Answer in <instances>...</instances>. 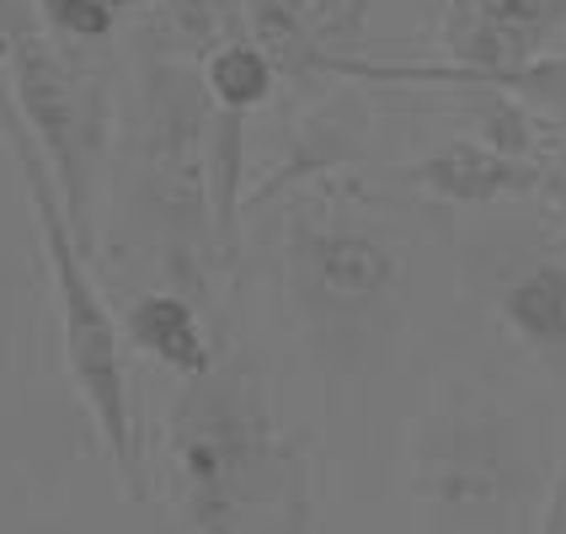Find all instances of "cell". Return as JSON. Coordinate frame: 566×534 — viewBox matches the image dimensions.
<instances>
[{"instance_id":"7","label":"cell","mask_w":566,"mask_h":534,"mask_svg":"<svg viewBox=\"0 0 566 534\" xmlns=\"http://www.w3.org/2000/svg\"><path fill=\"white\" fill-rule=\"evenodd\" d=\"M566 28V0H449L443 6V54L449 64H364L337 60V75L353 81H390V86H471L486 75L518 70L545 54L551 32Z\"/></svg>"},{"instance_id":"10","label":"cell","mask_w":566,"mask_h":534,"mask_svg":"<svg viewBox=\"0 0 566 534\" xmlns=\"http://www.w3.org/2000/svg\"><path fill=\"white\" fill-rule=\"evenodd\" d=\"M128 337L145 347L156 364H166L171 375H182V379L203 375L220 358L209 347V337H203L188 294H139L134 311H128Z\"/></svg>"},{"instance_id":"14","label":"cell","mask_w":566,"mask_h":534,"mask_svg":"<svg viewBox=\"0 0 566 534\" xmlns=\"http://www.w3.org/2000/svg\"><path fill=\"white\" fill-rule=\"evenodd\" d=\"M460 92L475 96V107H481L475 124H481L486 145H497L503 156H539V124L530 102H518L503 86H460Z\"/></svg>"},{"instance_id":"22","label":"cell","mask_w":566,"mask_h":534,"mask_svg":"<svg viewBox=\"0 0 566 534\" xmlns=\"http://www.w3.org/2000/svg\"><path fill=\"white\" fill-rule=\"evenodd\" d=\"M0 364H6V332H0Z\"/></svg>"},{"instance_id":"11","label":"cell","mask_w":566,"mask_h":534,"mask_svg":"<svg viewBox=\"0 0 566 534\" xmlns=\"http://www.w3.org/2000/svg\"><path fill=\"white\" fill-rule=\"evenodd\" d=\"M235 11H241L247 38L273 60V70L294 92H311V86H321L332 75V54L305 32V22L294 17L289 0H235Z\"/></svg>"},{"instance_id":"21","label":"cell","mask_w":566,"mask_h":534,"mask_svg":"<svg viewBox=\"0 0 566 534\" xmlns=\"http://www.w3.org/2000/svg\"><path fill=\"white\" fill-rule=\"evenodd\" d=\"M535 198L545 203L551 224H556V230L566 235V171H562V166H545V182H539Z\"/></svg>"},{"instance_id":"15","label":"cell","mask_w":566,"mask_h":534,"mask_svg":"<svg viewBox=\"0 0 566 534\" xmlns=\"http://www.w3.org/2000/svg\"><path fill=\"white\" fill-rule=\"evenodd\" d=\"M289 6L305 22V32L332 54V64L347 60L364 43V32H369V0H289Z\"/></svg>"},{"instance_id":"18","label":"cell","mask_w":566,"mask_h":534,"mask_svg":"<svg viewBox=\"0 0 566 534\" xmlns=\"http://www.w3.org/2000/svg\"><path fill=\"white\" fill-rule=\"evenodd\" d=\"M38 11L64 38H107V32L118 28L124 0H38Z\"/></svg>"},{"instance_id":"12","label":"cell","mask_w":566,"mask_h":534,"mask_svg":"<svg viewBox=\"0 0 566 534\" xmlns=\"http://www.w3.org/2000/svg\"><path fill=\"white\" fill-rule=\"evenodd\" d=\"M507 326L539 353L566 347V262H530L503 289Z\"/></svg>"},{"instance_id":"8","label":"cell","mask_w":566,"mask_h":534,"mask_svg":"<svg viewBox=\"0 0 566 534\" xmlns=\"http://www.w3.org/2000/svg\"><path fill=\"white\" fill-rule=\"evenodd\" d=\"M411 182L439 192L443 203H503V198H535L545 182L539 156H503L497 145L475 139H449L433 156L411 166Z\"/></svg>"},{"instance_id":"5","label":"cell","mask_w":566,"mask_h":534,"mask_svg":"<svg viewBox=\"0 0 566 534\" xmlns=\"http://www.w3.org/2000/svg\"><path fill=\"white\" fill-rule=\"evenodd\" d=\"M411 492L439 530H518L535 498V460L497 407H443L411 449Z\"/></svg>"},{"instance_id":"13","label":"cell","mask_w":566,"mask_h":534,"mask_svg":"<svg viewBox=\"0 0 566 534\" xmlns=\"http://www.w3.org/2000/svg\"><path fill=\"white\" fill-rule=\"evenodd\" d=\"M203 75H209L214 102H220V107H241V113L262 107V102L273 96V86H279V70H273V60L256 49L252 38L220 43V49L209 54V64H203Z\"/></svg>"},{"instance_id":"3","label":"cell","mask_w":566,"mask_h":534,"mask_svg":"<svg viewBox=\"0 0 566 534\" xmlns=\"http://www.w3.org/2000/svg\"><path fill=\"white\" fill-rule=\"evenodd\" d=\"M209 128L214 92L209 75L160 43L139 38V209L156 241L192 279H209L214 256V203H209Z\"/></svg>"},{"instance_id":"16","label":"cell","mask_w":566,"mask_h":534,"mask_svg":"<svg viewBox=\"0 0 566 534\" xmlns=\"http://www.w3.org/2000/svg\"><path fill=\"white\" fill-rule=\"evenodd\" d=\"M471 86H503V92H513L518 102H530L535 113L566 118V54H539V60L518 64V70L486 75V81H471Z\"/></svg>"},{"instance_id":"20","label":"cell","mask_w":566,"mask_h":534,"mask_svg":"<svg viewBox=\"0 0 566 534\" xmlns=\"http://www.w3.org/2000/svg\"><path fill=\"white\" fill-rule=\"evenodd\" d=\"M535 524L545 534H566V460H562V471L551 475V486H545V507H539Z\"/></svg>"},{"instance_id":"9","label":"cell","mask_w":566,"mask_h":534,"mask_svg":"<svg viewBox=\"0 0 566 534\" xmlns=\"http://www.w3.org/2000/svg\"><path fill=\"white\" fill-rule=\"evenodd\" d=\"M364 134H369V102H358V96L315 102L311 113L300 118V134H294V145L283 150V160L252 188L247 209H262V203H273V198H283V192L315 188V182L332 177L337 166L358 160Z\"/></svg>"},{"instance_id":"19","label":"cell","mask_w":566,"mask_h":534,"mask_svg":"<svg viewBox=\"0 0 566 534\" xmlns=\"http://www.w3.org/2000/svg\"><path fill=\"white\" fill-rule=\"evenodd\" d=\"M38 22H43L38 0H0V70L11 64V49H17L28 32H38Z\"/></svg>"},{"instance_id":"2","label":"cell","mask_w":566,"mask_h":534,"mask_svg":"<svg viewBox=\"0 0 566 534\" xmlns=\"http://www.w3.org/2000/svg\"><path fill=\"white\" fill-rule=\"evenodd\" d=\"M0 128L11 139V156L22 166V182H28V209L38 224V241L49 256V273L60 289V311H64V369L75 379V396L86 401L96 433L107 443V460L113 471L124 475V486L134 498H145V481H139V449H134V411H128V369H124V326L113 321L107 300L96 294L92 283V256L81 247L75 224L64 214L60 182H54V166L43 156L38 134L28 128V118L17 113V102H6L0 92Z\"/></svg>"},{"instance_id":"23","label":"cell","mask_w":566,"mask_h":534,"mask_svg":"<svg viewBox=\"0 0 566 534\" xmlns=\"http://www.w3.org/2000/svg\"><path fill=\"white\" fill-rule=\"evenodd\" d=\"M224 6H235V0H220V17H224Z\"/></svg>"},{"instance_id":"6","label":"cell","mask_w":566,"mask_h":534,"mask_svg":"<svg viewBox=\"0 0 566 534\" xmlns=\"http://www.w3.org/2000/svg\"><path fill=\"white\" fill-rule=\"evenodd\" d=\"M6 75H11V102H17V113L28 118V128L38 134L43 156L54 166L64 214H70L81 247L92 256L96 160L107 156V128H113L107 92H102L96 75H86L75 60H64L54 43H43V32H28V38L11 49Z\"/></svg>"},{"instance_id":"17","label":"cell","mask_w":566,"mask_h":534,"mask_svg":"<svg viewBox=\"0 0 566 534\" xmlns=\"http://www.w3.org/2000/svg\"><path fill=\"white\" fill-rule=\"evenodd\" d=\"M160 28H171V38L188 54H214V38L224 32L220 0H156Z\"/></svg>"},{"instance_id":"4","label":"cell","mask_w":566,"mask_h":534,"mask_svg":"<svg viewBox=\"0 0 566 534\" xmlns=\"http://www.w3.org/2000/svg\"><path fill=\"white\" fill-rule=\"evenodd\" d=\"M283 283H289V305L311 326L315 347H326L337 364H347L364 343L390 332L401 294H407V268L385 235L332 209L300 214L294 203L289 247H283Z\"/></svg>"},{"instance_id":"1","label":"cell","mask_w":566,"mask_h":534,"mask_svg":"<svg viewBox=\"0 0 566 534\" xmlns=\"http://www.w3.org/2000/svg\"><path fill=\"white\" fill-rule=\"evenodd\" d=\"M171 486L192 530L311 524L305 513V449L289 443L268 407L262 358L230 347L171 401Z\"/></svg>"}]
</instances>
